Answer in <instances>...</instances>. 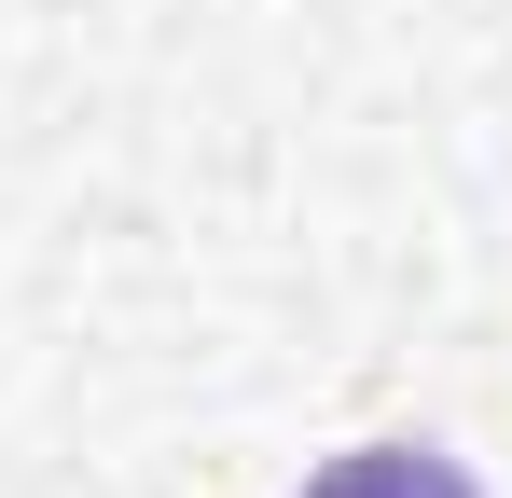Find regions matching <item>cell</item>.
<instances>
[{
    "mask_svg": "<svg viewBox=\"0 0 512 498\" xmlns=\"http://www.w3.org/2000/svg\"><path fill=\"white\" fill-rule=\"evenodd\" d=\"M305 498H485L443 443H360V457H333Z\"/></svg>",
    "mask_w": 512,
    "mask_h": 498,
    "instance_id": "cell-1",
    "label": "cell"
}]
</instances>
